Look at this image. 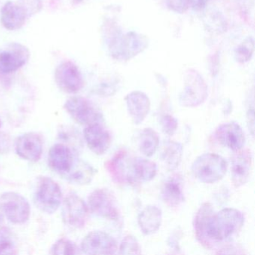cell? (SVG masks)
<instances>
[{"mask_svg":"<svg viewBox=\"0 0 255 255\" xmlns=\"http://www.w3.org/2000/svg\"><path fill=\"white\" fill-rule=\"evenodd\" d=\"M16 244V237L11 230L7 227H0V255L13 253Z\"/></svg>","mask_w":255,"mask_h":255,"instance_id":"4316f807","label":"cell"},{"mask_svg":"<svg viewBox=\"0 0 255 255\" xmlns=\"http://www.w3.org/2000/svg\"><path fill=\"white\" fill-rule=\"evenodd\" d=\"M53 255H77L80 253L78 247L74 242L67 239H60L53 244L51 249Z\"/></svg>","mask_w":255,"mask_h":255,"instance_id":"f1b7e54d","label":"cell"},{"mask_svg":"<svg viewBox=\"0 0 255 255\" xmlns=\"http://www.w3.org/2000/svg\"><path fill=\"white\" fill-rule=\"evenodd\" d=\"M247 123L252 135H254L255 131V119H254V109H249L247 112Z\"/></svg>","mask_w":255,"mask_h":255,"instance_id":"e575fe53","label":"cell"},{"mask_svg":"<svg viewBox=\"0 0 255 255\" xmlns=\"http://www.w3.org/2000/svg\"><path fill=\"white\" fill-rule=\"evenodd\" d=\"M68 114L83 125L101 123L103 116L101 112L86 98L75 96L69 98L64 105Z\"/></svg>","mask_w":255,"mask_h":255,"instance_id":"ba28073f","label":"cell"},{"mask_svg":"<svg viewBox=\"0 0 255 255\" xmlns=\"http://www.w3.org/2000/svg\"><path fill=\"white\" fill-rule=\"evenodd\" d=\"M11 149V139L7 134L0 132V154H5Z\"/></svg>","mask_w":255,"mask_h":255,"instance_id":"836d02e7","label":"cell"},{"mask_svg":"<svg viewBox=\"0 0 255 255\" xmlns=\"http://www.w3.org/2000/svg\"><path fill=\"white\" fill-rule=\"evenodd\" d=\"M83 134L88 147L95 154H104L110 147L111 137L108 131L101 124L88 125L85 128Z\"/></svg>","mask_w":255,"mask_h":255,"instance_id":"ac0fdd59","label":"cell"},{"mask_svg":"<svg viewBox=\"0 0 255 255\" xmlns=\"http://www.w3.org/2000/svg\"><path fill=\"white\" fill-rule=\"evenodd\" d=\"M30 51L26 46L11 43L0 48V75L17 72L29 62Z\"/></svg>","mask_w":255,"mask_h":255,"instance_id":"52a82bcc","label":"cell"},{"mask_svg":"<svg viewBox=\"0 0 255 255\" xmlns=\"http://www.w3.org/2000/svg\"><path fill=\"white\" fill-rule=\"evenodd\" d=\"M81 250L86 255H113L117 250V244L107 233L92 231L83 238Z\"/></svg>","mask_w":255,"mask_h":255,"instance_id":"7c38bea8","label":"cell"},{"mask_svg":"<svg viewBox=\"0 0 255 255\" xmlns=\"http://www.w3.org/2000/svg\"><path fill=\"white\" fill-rule=\"evenodd\" d=\"M31 17L38 14L43 8L42 0H20Z\"/></svg>","mask_w":255,"mask_h":255,"instance_id":"d6a6232c","label":"cell"},{"mask_svg":"<svg viewBox=\"0 0 255 255\" xmlns=\"http://www.w3.org/2000/svg\"><path fill=\"white\" fill-rule=\"evenodd\" d=\"M141 248L138 240L134 236L128 235L122 240L119 247L121 255H140Z\"/></svg>","mask_w":255,"mask_h":255,"instance_id":"f546056e","label":"cell"},{"mask_svg":"<svg viewBox=\"0 0 255 255\" xmlns=\"http://www.w3.org/2000/svg\"><path fill=\"white\" fill-rule=\"evenodd\" d=\"M167 6L175 13L183 14L187 11L189 0H165Z\"/></svg>","mask_w":255,"mask_h":255,"instance_id":"1f68e13d","label":"cell"},{"mask_svg":"<svg viewBox=\"0 0 255 255\" xmlns=\"http://www.w3.org/2000/svg\"><path fill=\"white\" fill-rule=\"evenodd\" d=\"M89 211L85 201L72 192L67 195L62 204V220L65 225L71 228H83L89 219Z\"/></svg>","mask_w":255,"mask_h":255,"instance_id":"9c48e42d","label":"cell"},{"mask_svg":"<svg viewBox=\"0 0 255 255\" xmlns=\"http://www.w3.org/2000/svg\"><path fill=\"white\" fill-rule=\"evenodd\" d=\"M244 224V216L237 209H222L215 213L211 204H203L197 213L195 229L201 244L210 248L237 234Z\"/></svg>","mask_w":255,"mask_h":255,"instance_id":"6da1fadb","label":"cell"},{"mask_svg":"<svg viewBox=\"0 0 255 255\" xmlns=\"http://www.w3.org/2000/svg\"><path fill=\"white\" fill-rule=\"evenodd\" d=\"M252 157L249 150H239L231 159V180L236 188L247 183L252 171Z\"/></svg>","mask_w":255,"mask_h":255,"instance_id":"5bb4252c","label":"cell"},{"mask_svg":"<svg viewBox=\"0 0 255 255\" xmlns=\"http://www.w3.org/2000/svg\"><path fill=\"white\" fill-rule=\"evenodd\" d=\"M216 136L222 145L234 151L241 150L246 141L243 129L234 122L219 125L216 128Z\"/></svg>","mask_w":255,"mask_h":255,"instance_id":"e0dca14e","label":"cell"},{"mask_svg":"<svg viewBox=\"0 0 255 255\" xmlns=\"http://www.w3.org/2000/svg\"><path fill=\"white\" fill-rule=\"evenodd\" d=\"M133 170L137 180L150 181L157 174V165L148 159L135 158L133 159Z\"/></svg>","mask_w":255,"mask_h":255,"instance_id":"d4e9b609","label":"cell"},{"mask_svg":"<svg viewBox=\"0 0 255 255\" xmlns=\"http://www.w3.org/2000/svg\"><path fill=\"white\" fill-rule=\"evenodd\" d=\"M128 111L135 125H139L146 119L150 110V101L144 92L135 91L125 98Z\"/></svg>","mask_w":255,"mask_h":255,"instance_id":"d6986e66","label":"cell"},{"mask_svg":"<svg viewBox=\"0 0 255 255\" xmlns=\"http://www.w3.org/2000/svg\"><path fill=\"white\" fill-rule=\"evenodd\" d=\"M30 17L27 9L20 1L18 2L8 1L2 8L1 23L8 30H18L26 24V20Z\"/></svg>","mask_w":255,"mask_h":255,"instance_id":"4fadbf2b","label":"cell"},{"mask_svg":"<svg viewBox=\"0 0 255 255\" xmlns=\"http://www.w3.org/2000/svg\"><path fill=\"white\" fill-rule=\"evenodd\" d=\"M226 161L215 153H204L198 156L192 165L195 178L201 183H213L222 180L226 174Z\"/></svg>","mask_w":255,"mask_h":255,"instance_id":"3957f363","label":"cell"},{"mask_svg":"<svg viewBox=\"0 0 255 255\" xmlns=\"http://www.w3.org/2000/svg\"><path fill=\"white\" fill-rule=\"evenodd\" d=\"M74 161L72 153L67 146L56 144L50 148L48 156L49 165L62 175L70 171Z\"/></svg>","mask_w":255,"mask_h":255,"instance_id":"ffe728a7","label":"cell"},{"mask_svg":"<svg viewBox=\"0 0 255 255\" xmlns=\"http://www.w3.org/2000/svg\"><path fill=\"white\" fill-rule=\"evenodd\" d=\"M95 173L96 171L92 165L81 159H77L74 161L70 171L62 176L72 184L86 185L92 181Z\"/></svg>","mask_w":255,"mask_h":255,"instance_id":"603a6c76","label":"cell"},{"mask_svg":"<svg viewBox=\"0 0 255 255\" xmlns=\"http://www.w3.org/2000/svg\"><path fill=\"white\" fill-rule=\"evenodd\" d=\"M55 81L65 93H77L83 87V75L78 67L71 61H65L55 71Z\"/></svg>","mask_w":255,"mask_h":255,"instance_id":"8fae6325","label":"cell"},{"mask_svg":"<svg viewBox=\"0 0 255 255\" xmlns=\"http://www.w3.org/2000/svg\"><path fill=\"white\" fill-rule=\"evenodd\" d=\"M74 4H80L83 2L84 0H71Z\"/></svg>","mask_w":255,"mask_h":255,"instance_id":"8d00e7d4","label":"cell"},{"mask_svg":"<svg viewBox=\"0 0 255 255\" xmlns=\"http://www.w3.org/2000/svg\"><path fill=\"white\" fill-rule=\"evenodd\" d=\"M16 152L22 159L29 162H37L43 153V142L41 137L35 132L20 135L15 144Z\"/></svg>","mask_w":255,"mask_h":255,"instance_id":"2e32d148","label":"cell"},{"mask_svg":"<svg viewBox=\"0 0 255 255\" xmlns=\"http://www.w3.org/2000/svg\"><path fill=\"white\" fill-rule=\"evenodd\" d=\"M255 49V43L252 37L245 39L234 51L236 60L239 63H246L252 59Z\"/></svg>","mask_w":255,"mask_h":255,"instance_id":"83f0119b","label":"cell"},{"mask_svg":"<svg viewBox=\"0 0 255 255\" xmlns=\"http://www.w3.org/2000/svg\"><path fill=\"white\" fill-rule=\"evenodd\" d=\"M184 90L180 95L183 107H195L204 102L207 97V86L199 73L189 70L185 74Z\"/></svg>","mask_w":255,"mask_h":255,"instance_id":"8992f818","label":"cell"},{"mask_svg":"<svg viewBox=\"0 0 255 255\" xmlns=\"http://www.w3.org/2000/svg\"><path fill=\"white\" fill-rule=\"evenodd\" d=\"M0 126H1V122H0Z\"/></svg>","mask_w":255,"mask_h":255,"instance_id":"74e56055","label":"cell"},{"mask_svg":"<svg viewBox=\"0 0 255 255\" xmlns=\"http://www.w3.org/2000/svg\"><path fill=\"white\" fill-rule=\"evenodd\" d=\"M107 169L116 181L122 183L136 182L133 170V159L127 153H119L107 165Z\"/></svg>","mask_w":255,"mask_h":255,"instance_id":"9a60e30c","label":"cell"},{"mask_svg":"<svg viewBox=\"0 0 255 255\" xmlns=\"http://www.w3.org/2000/svg\"><path fill=\"white\" fill-rule=\"evenodd\" d=\"M0 212L11 223L23 224L30 217V204L17 192H5L0 195Z\"/></svg>","mask_w":255,"mask_h":255,"instance_id":"277c9868","label":"cell"},{"mask_svg":"<svg viewBox=\"0 0 255 255\" xmlns=\"http://www.w3.org/2000/svg\"><path fill=\"white\" fill-rule=\"evenodd\" d=\"M207 3V0H195L194 1V7L198 9L204 8Z\"/></svg>","mask_w":255,"mask_h":255,"instance_id":"d590c367","label":"cell"},{"mask_svg":"<svg viewBox=\"0 0 255 255\" xmlns=\"http://www.w3.org/2000/svg\"><path fill=\"white\" fill-rule=\"evenodd\" d=\"M147 37L130 32L114 35L109 44V50L113 59L122 62L130 60L148 47Z\"/></svg>","mask_w":255,"mask_h":255,"instance_id":"7a4b0ae2","label":"cell"},{"mask_svg":"<svg viewBox=\"0 0 255 255\" xmlns=\"http://www.w3.org/2000/svg\"><path fill=\"white\" fill-rule=\"evenodd\" d=\"M88 207L94 214L105 219L116 220L119 211L115 197L107 189H98L89 195Z\"/></svg>","mask_w":255,"mask_h":255,"instance_id":"30bf717a","label":"cell"},{"mask_svg":"<svg viewBox=\"0 0 255 255\" xmlns=\"http://www.w3.org/2000/svg\"><path fill=\"white\" fill-rule=\"evenodd\" d=\"M159 144V135L156 131L151 128H145L140 135V151L147 157H150L156 153Z\"/></svg>","mask_w":255,"mask_h":255,"instance_id":"484cf974","label":"cell"},{"mask_svg":"<svg viewBox=\"0 0 255 255\" xmlns=\"http://www.w3.org/2000/svg\"><path fill=\"white\" fill-rule=\"evenodd\" d=\"M35 203L44 213H55L62 204V192L60 186L50 177L40 179L35 192Z\"/></svg>","mask_w":255,"mask_h":255,"instance_id":"5b68a950","label":"cell"},{"mask_svg":"<svg viewBox=\"0 0 255 255\" xmlns=\"http://www.w3.org/2000/svg\"><path fill=\"white\" fill-rule=\"evenodd\" d=\"M183 153V147L180 143L176 141L167 143L162 153V159L168 169L174 171L179 166Z\"/></svg>","mask_w":255,"mask_h":255,"instance_id":"cb8c5ba5","label":"cell"},{"mask_svg":"<svg viewBox=\"0 0 255 255\" xmlns=\"http://www.w3.org/2000/svg\"><path fill=\"white\" fill-rule=\"evenodd\" d=\"M138 222L140 229L144 234H154L162 224V210L156 206H147L138 216Z\"/></svg>","mask_w":255,"mask_h":255,"instance_id":"7402d4cb","label":"cell"},{"mask_svg":"<svg viewBox=\"0 0 255 255\" xmlns=\"http://www.w3.org/2000/svg\"><path fill=\"white\" fill-rule=\"evenodd\" d=\"M161 125H162V129L164 133L172 136L178 128V122L171 115H166L162 116L161 119Z\"/></svg>","mask_w":255,"mask_h":255,"instance_id":"4dcf8cb0","label":"cell"},{"mask_svg":"<svg viewBox=\"0 0 255 255\" xmlns=\"http://www.w3.org/2000/svg\"><path fill=\"white\" fill-rule=\"evenodd\" d=\"M162 198L164 202L170 207H177L184 201L183 179L179 174H174L163 184Z\"/></svg>","mask_w":255,"mask_h":255,"instance_id":"44dd1931","label":"cell"}]
</instances>
